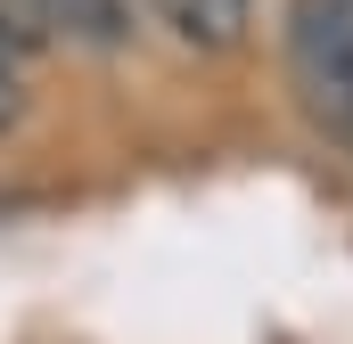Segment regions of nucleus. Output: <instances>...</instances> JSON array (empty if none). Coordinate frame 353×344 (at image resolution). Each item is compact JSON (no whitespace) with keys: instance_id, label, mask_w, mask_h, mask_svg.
<instances>
[{"instance_id":"f257e3e1","label":"nucleus","mask_w":353,"mask_h":344,"mask_svg":"<svg viewBox=\"0 0 353 344\" xmlns=\"http://www.w3.org/2000/svg\"><path fill=\"white\" fill-rule=\"evenodd\" d=\"M288 83L304 123L353 148V0H288Z\"/></svg>"},{"instance_id":"f03ea898","label":"nucleus","mask_w":353,"mask_h":344,"mask_svg":"<svg viewBox=\"0 0 353 344\" xmlns=\"http://www.w3.org/2000/svg\"><path fill=\"white\" fill-rule=\"evenodd\" d=\"M140 8L173 33L181 50H239L247 17H255V0H140Z\"/></svg>"},{"instance_id":"7ed1b4c3","label":"nucleus","mask_w":353,"mask_h":344,"mask_svg":"<svg viewBox=\"0 0 353 344\" xmlns=\"http://www.w3.org/2000/svg\"><path fill=\"white\" fill-rule=\"evenodd\" d=\"M41 8H50V33H66L83 50H123L140 0H41Z\"/></svg>"},{"instance_id":"20e7f679","label":"nucleus","mask_w":353,"mask_h":344,"mask_svg":"<svg viewBox=\"0 0 353 344\" xmlns=\"http://www.w3.org/2000/svg\"><path fill=\"white\" fill-rule=\"evenodd\" d=\"M25 123V50L0 33V131H17Z\"/></svg>"},{"instance_id":"39448f33","label":"nucleus","mask_w":353,"mask_h":344,"mask_svg":"<svg viewBox=\"0 0 353 344\" xmlns=\"http://www.w3.org/2000/svg\"><path fill=\"white\" fill-rule=\"evenodd\" d=\"M0 33H8L17 50H41V41H50V8H41V0H0Z\"/></svg>"}]
</instances>
